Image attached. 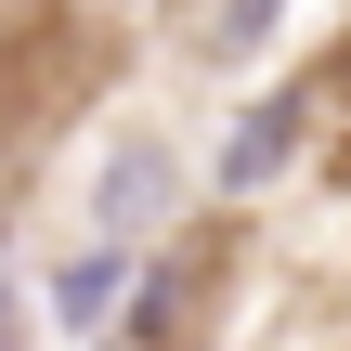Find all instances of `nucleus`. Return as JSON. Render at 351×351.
<instances>
[{"label":"nucleus","instance_id":"f257e3e1","mask_svg":"<svg viewBox=\"0 0 351 351\" xmlns=\"http://www.w3.org/2000/svg\"><path fill=\"white\" fill-rule=\"evenodd\" d=\"M208 287H221V247H208V234H182L169 261H143V300H130V351H182V339H195V313H208Z\"/></svg>","mask_w":351,"mask_h":351},{"label":"nucleus","instance_id":"f03ea898","mask_svg":"<svg viewBox=\"0 0 351 351\" xmlns=\"http://www.w3.org/2000/svg\"><path fill=\"white\" fill-rule=\"evenodd\" d=\"M300 130H313V78H287V91H261V104L234 117V143H221V195H261V182H287V156H300Z\"/></svg>","mask_w":351,"mask_h":351},{"label":"nucleus","instance_id":"7ed1b4c3","mask_svg":"<svg viewBox=\"0 0 351 351\" xmlns=\"http://www.w3.org/2000/svg\"><path fill=\"white\" fill-rule=\"evenodd\" d=\"M91 208H104V247H130V234L169 208V156H156V143H117V169L91 182Z\"/></svg>","mask_w":351,"mask_h":351},{"label":"nucleus","instance_id":"20e7f679","mask_svg":"<svg viewBox=\"0 0 351 351\" xmlns=\"http://www.w3.org/2000/svg\"><path fill=\"white\" fill-rule=\"evenodd\" d=\"M117 287H130V247H91L52 300H65V326H104V313H117Z\"/></svg>","mask_w":351,"mask_h":351},{"label":"nucleus","instance_id":"39448f33","mask_svg":"<svg viewBox=\"0 0 351 351\" xmlns=\"http://www.w3.org/2000/svg\"><path fill=\"white\" fill-rule=\"evenodd\" d=\"M261 26H274V0H234V13H221V52H247Z\"/></svg>","mask_w":351,"mask_h":351},{"label":"nucleus","instance_id":"423d86ee","mask_svg":"<svg viewBox=\"0 0 351 351\" xmlns=\"http://www.w3.org/2000/svg\"><path fill=\"white\" fill-rule=\"evenodd\" d=\"M0 313H13V300H0Z\"/></svg>","mask_w":351,"mask_h":351},{"label":"nucleus","instance_id":"0eeeda50","mask_svg":"<svg viewBox=\"0 0 351 351\" xmlns=\"http://www.w3.org/2000/svg\"><path fill=\"white\" fill-rule=\"evenodd\" d=\"M0 351H13V339H0Z\"/></svg>","mask_w":351,"mask_h":351}]
</instances>
